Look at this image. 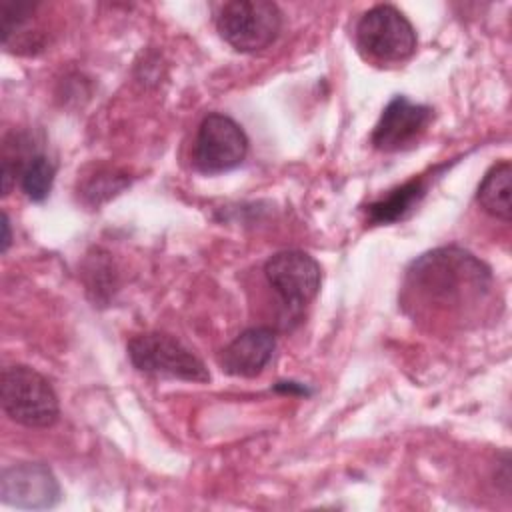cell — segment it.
Returning a JSON list of instances; mask_svg holds the SVG:
<instances>
[{
	"label": "cell",
	"mask_w": 512,
	"mask_h": 512,
	"mask_svg": "<svg viewBox=\"0 0 512 512\" xmlns=\"http://www.w3.org/2000/svg\"><path fill=\"white\" fill-rule=\"evenodd\" d=\"M54 174L56 166L46 154H30L18 172L20 188L26 198L32 202H44L52 190Z\"/></svg>",
	"instance_id": "13"
},
{
	"label": "cell",
	"mask_w": 512,
	"mask_h": 512,
	"mask_svg": "<svg viewBox=\"0 0 512 512\" xmlns=\"http://www.w3.org/2000/svg\"><path fill=\"white\" fill-rule=\"evenodd\" d=\"M2 408L10 420L28 428H46L58 420V396L50 382L30 366L2 370Z\"/></svg>",
	"instance_id": "2"
},
{
	"label": "cell",
	"mask_w": 512,
	"mask_h": 512,
	"mask_svg": "<svg viewBox=\"0 0 512 512\" xmlns=\"http://www.w3.org/2000/svg\"><path fill=\"white\" fill-rule=\"evenodd\" d=\"M402 302L408 312L460 318L484 302L492 288L490 268L468 250L446 246L418 256L406 270Z\"/></svg>",
	"instance_id": "1"
},
{
	"label": "cell",
	"mask_w": 512,
	"mask_h": 512,
	"mask_svg": "<svg viewBox=\"0 0 512 512\" xmlns=\"http://www.w3.org/2000/svg\"><path fill=\"white\" fill-rule=\"evenodd\" d=\"M218 34L238 52H260L280 34L282 12L268 0H234L216 14Z\"/></svg>",
	"instance_id": "3"
},
{
	"label": "cell",
	"mask_w": 512,
	"mask_h": 512,
	"mask_svg": "<svg viewBox=\"0 0 512 512\" xmlns=\"http://www.w3.org/2000/svg\"><path fill=\"white\" fill-rule=\"evenodd\" d=\"M510 192H512V166L508 160H502L494 164L482 178L476 190V200L490 216L502 222H510L512 218Z\"/></svg>",
	"instance_id": "12"
},
{
	"label": "cell",
	"mask_w": 512,
	"mask_h": 512,
	"mask_svg": "<svg viewBox=\"0 0 512 512\" xmlns=\"http://www.w3.org/2000/svg\"><path fill=\"white\" fill-rule=\"evenodd\" d=\"M2 228H4V236H2V252L8 250L10 246V240H12V234H10V220H8V214L4 212L2 214Z\"/></svg>",
	"instance_id": "14"
},
{
	"label": "cell",
	"mask_w": 512,
	"mask_h": 512,
	"mask_svg": "<svg viewBox=\"0 0 512 512\" xmlns=\"http://www.w3.org/2000/svg\"><path fill=\"white\" fill-rule=\"evenodd\" d=\"M434 114L430 106L416 104L406 96H394L382 110L370 142L380 152H400L414 146L430 126Z\"/></svg>",
	"instance_id": "8"
},
{
	"label": "cell",
	"mask_w": 512,
	"mask_h": 512,
	"mask_svg": "<svg viewBox=\"0 0 512 512\" xmlns=\"http://www.w3.org/2000/svg\"><path fill=\"white\" fill-rule=\"evenodd\" d=\"M128 356L136 370L186 382H208L206 364L180 340L164 332H148L128 342Z\"/></svg>",
	"instance_id": "5"
},
{
	"label": "cell",
	"mask_w": 512,
	"mask_h": 512,
	"mask_svg": "<svg viewBox=\"0 0 512 512\" xmlns=\"http://www.w3.org/2000/svg\"><path fill=\"white\" fill-rule=\"evenodd\" d=\"M274 348L276 338L270 328H248L218 354V366L228 376L254 378L268 366Z\"/></svg>",
	"instance_id": "10"
},
{
	"label": "cell",
	"mask_w": 512,
	"mask_h": 512,
	"mask_svg": "<svg viewBox=\"0 0 512 512\" xmlns=\"http://www.w3.org/2000/svg\"><path fill=\"white\" fill-rule=\"evenodd\" d=\"M426 190H428V178L418 176L404 182L402 186L390 190L380 200L366 206L368 220L372 224H392L408 218L416 210L420 200L426 196Z\"/></svg>",
	"instance_id": "11"
},
{
	"label": "cell",
	"mask_w": 512,
	"mask_h": 512,
	"mask_svg": "<svg viewBox=\"0 0 512 512\" xmlns=\"http://www.w3.org/2000/svg\"><path fill=\"white\" fill-rule=\"evenodd\" d=\"M264 276L290 312L302 310L320 290V264L302 250H284L268 258Z\"/></svg>",
	"instance_id": "7"
},
{
	"label": "cell",
	"mask_w": 512,
	"mask_h": 512,
	"mask_svg": "<svg viewBox=\"0 0 512 512\" xmlns=\"http://www.w3.org/2000/svg\"><path fill=\"white\" fill-rule=\"evenodd\" d=\"M0 498L8 506L24 510H44L58 504L60 486L46 464L20 462L2 470Z\"/></svg>",
	"instance_id": "9"
},
{
	"label": "cell",
	"mask_w": 512,
	"mask_h": 512,
	"mask_svg": "<svg viewBox=\"0 0 512 512\" xmlns=\"http://www.w3.org/2000/svg\"><path fill=\"white\" fill-rule=\"evenodd\" d=\"M248 154V136L242 126L220 112L208 114L194 140L192 162L202 174H222L242 164Z\"/></svg>",
	"instance_id": "6"
},
{
	"label": "cell",
	"mask_w": 512,
	"mask_h": 512,
	"mask_svg": "<svg viewBox=\"0 0 512 512\" xmlns=\"http://www.w3.org/2000/svg\"><path fill=\"white\" fill-rule=\"evenodd\" d=\"M360 52L382 64L402 62L416 50L418 38L410 20L390 4H378L364 12L356 24Z\"/></svg>",
	"instance_id": "4"
}]
</instances>
